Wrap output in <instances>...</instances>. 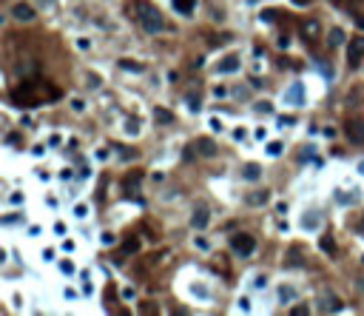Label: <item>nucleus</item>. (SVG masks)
Masks as SVG:
<instances>
[{
	"label": "nucleus",
	"mask_w": 364,
	"mask_h": 316,
	"mask_svg": "<svg viewBox=\"0 0 364 316\" xmlns=\"http://www.w3.org/2000/svg\"><path fill=\"white\" fill-rule=\"evenodd\" d=\"M134 9H131V14H134V20L139 23V29L148 34H159L162 29H165V20H162V14H159L157 6H151L148 0H136V3H131Z\"/></svg>",
	"instance_id": "nucleus-1"
},
{
	"label": "nucleus",
	"mask_w": 364,
	"mask_h": 316,
	"mask_svg": "<svg viewBox=\"0 0 364 316\" xmlns=\"http://www.w3.org/2000/svg\"><path fill=\"white\" fill-rule=\"evenodd\" d=\"M230 248H233L236 257H250L256 251V239L250 237V234H233L230 237Z\"/></svg>",
	"instance_id": "nucleus-2"
},
{
	"label": "nucleus",
	"mask_w": 364,
	"mask_h": 316,
	"mask_svg": "<svg viewBox=\"0 0 364 316\" xmlns=\"http://www.w3.org/2000/svg\"><path fill=\"white\" fill-rule=\"evenodd\" d=\"M11 103H14V105H37V103H43V97H37V91L26 83L23 89L11 91Z\"/></svg>",
	"instance_id": "nucleus-3"
},
{
	"label": "nucleus",
	"mask_w": 364,
	"mask_h": 316,
	"mask_svg": "<svg viewBox=\"0 0 364 316\" xmlns=\"http://www.w3.org/2000/svg\"><path fill=\"white\" fill-rule=\"evenodd\" d=\"M344 131L350 137V143L364 146V117H350V120L344 123Z\"/></svg>",
	"instance_id": "nucleus-4"
},
{
	"label": "nucleus",
	"mask_w": 364,
	"mask_h": 316,
	"mask_svg": "<svg viewBox=\"0 0 364 316\" xmlns=\"http://www.w3.org/2000/svg\"><path fill=\"white\" fill-rule=\"evenodd\" d=\"M364 60V34H359V37H353L350 40V49H347V63H350V68H359Z\"/></svg>",
	"instance_id": "nucleus-5"
},
{
	"label": "nucleus",
	"mask_w": 364,
	"mask_h": 316,
	"mask_svg": "<svg viewBox=\"0 0 364 316\" xmlns=\"http://www.w3.org/2000/svg\"><path fill=\"white\" fill-rule=\"evenodd\" d=\"M341 299L336 294H330V291H324V294H318V311H324V314H336V311H341Z\"/></svg>",
	"instance_id": "nucleus-6"
},
{
	"label": "nucleus",
	"mask_w": 364,
	"mask_h": 316,
	"mask_svg": "<svg viewBox=\"0 0 364 316\" xmlns=\"http://www.w3.org/2000/svg\"><path fill=\"white\" fill-rule=\"evenodd\" d=\"M11 17L20 23H32L34 20V9L29 6V3H14L11 6Z\"/></svg>",
	"instance_id": "nucleus-7"
},
{
	"label": "nucleus",
	"mask_w": 364,
	"mask_h": 316,
	"mask_svg": "<svg viewBox=\"0 0 364 316\" xmlns=\"http://www.w3.org/2000/svg\"><path fill=\"white\" fill-rule=\"evenodd\" d=\"M211 222V211H208V205H199V208H193V216H191V225L196 231H202L205 225Z\"/></svg>",
	"instance_id": "nucleus-8"
},
{
	"label": "nucleus",
	"mask_w": 364,
	"mask_h": 316,
	"mask_svg": "<svg viewBox=\"0 0 364 316\" xmlns=\"http://www.w3.org/2000/svg\"><path fill=\"white\" fill-rule=\"evenodd\" d=\"M284 100L290 103V105H305V86L302 83H293L290 89H287V97Z\"/></svg>",
	"instance_id": "nucleus-9"
},
{
	"label": "nucleus",
	"mask_w": 364,
	"mask_h": 316,
	"mask_svg": "<svg viewBox=\"0 0 364 316\" xmlns=\"http://www.w3.org/2000/svg\"><path fill=\"white\" fill-rule=\"evenodd\" d=\"M216 68H219V74H233V71L239 68V57H236V54H228V57H222Z\"/></svg>",
	"instance_id": "nucleus-10"
},
{
	"label": "nucleus",
	"mask_w": 364,
	"mask_h": 316,
	"mask_svg": "<svg viewBox=\"0 0 364 316\" xmlns=\"http://www.w3.org/2000/svg\"><path fill=\"white\" fill-rule=\"evenodd\" d=\"M318 29H321L318 20H305V23H302V37H305L307 43H313V40L318 37Z\"/></svg>",
	"instance_id": "nucleus-11"
},
{
	"label": "nucleus",
	"mask_w": 364,
	"mask_h": 316,
	"mask_svg": "<svg viewBox=\"0 0 364 316\" xmlns=\"http://www.w3.org/2000/svg\"><path fill=\"white\" fill-rule=\"evenodd\" d=\"M344 105H347V108H356V105H364V86H356V89L350 91V97L344 100Z\"/></svg>",
	"instance_id": "nucleus-12"
},
{
	"label": "nucleus",
	"mask_w": 364,
	"mask_h": 316,
	"mask_svg": "<svg viewBox=\"0 0 364 316\" xmlns=\"http://www.w3.org/2000/svg\"><path fill=\"white\" fill-rule=\"evenodd\" d=\"M196 151H199L202 157H214V154H216V146H214V140H208V137H202V140H196Z\"/></svg>",
	"instance_id": "nucleus-13"
},
{
	"label": "nucleus",
	"mask_w": 364,
	"mask_h": 316,
	"mask_svg": "<svg viewBox=\"0 0 364 316\" xmlns=\"http://www.w3.org/2000/svg\"><path fill=\"white\" fill-rule=\"evenodd\" d=\"M302 225L310 228V231H313V228H318V225H321V214H318V211H307V214L302 216Z\"/></svg>",
	"instance_id": "nucleus-14"
},
{
	"label": "nucleus",
	"mask_w": 364,
	"mask_h": 316,
	"mask_svg": "<svg viewBox=\"0 0 364 316\" xmlns=\"http://www.w3.org/2000/svg\"><path fill=\"white\" fill-rule=\"evenodd\" d=\"M193 6H196V0H174V9L185 14V17H191L193 14Z\"/></svg>",
	"instance_id": "nucleus-15"
},
{
	"label": "nucleus",
	"mask_w": 364,
	"mask_h": 316,
	"mask_svg": "<svg viewBox=\"0 0 364 316\" xmlns=\"http://www.w3.org/2000/svg\"><path fill=\"white\" fill-rule=\"evenodd\" d=\"M242 174H245V180H259V177H262V168L256 165V162H248Z\"/></svg>",
	"instance_id": "nucleus-16"
},
{
	"label": "nucleus",
	"mask_w": 364,
	"mask_h": 316,
	"mask_svg": "<svg viewBox=\"0 0 364 316\" xmlns=\"http://www.w3.org/2000/svg\"><path fill=\"white\" fill-rule=\"evenodd\" d=\"M318 245H321V251H324L327 257H336V242H333V237H321Z\"/></svg>",
	"instance_id": "nucleus-17"
},
{
	"label": "nucleus",
	"mask_w": 364,
	"mask_h": 316,
	"mask_svg": "<svg viewBox=\"0 0 364 316\" xmlns=\"http://www.w3.org/2000/svg\"><path fill=\"white\" fill-rule=\"evenodd\" d=\"M154 117H157V123H162V125L174 123V114H171L168 108H157V111H154Z\"/></svg>",
	"instance_id": "nucleus-18"
},
{
	"label": "nucleus",
	"mask_w": 364,
	"mask_h": 316,
	"mask_svg": "<svg viewBox=\"0 0 364 316\" xmlns=\"http://www.w3.org/2000/svg\"><path fill=\"white\" fill-rule=\"evenodd\" d=\"M123 251H125V254H134V251H139V239H136V234H131V237L123 242Z\"/></svg>",
	"instance_id": "nucleus-19"
},
{
	"label": "nucleus",
	"mask_w": 364,
	"mask_h": 316,
	"mask_svg": "<svg viewBox=\"0 0 364 316\" xmlns=\"http://www.w3.org/2000/svg\"><path fill=\"white\" fill-rule=\"evenodd\" d=\"M330 46H333V49H336V46H341L344 43V32H341V29H330Z\"/></svg>",
	"instance_id": "nucleus-20"
},
{
	"label": "nucleus",
	"mask_w": 364,
	"mask_h": 316,
	"mask_svg": "<svg viewBox=\"0 0 364 316\" xmlns=\"http://www.w3.org/2000/svg\"><path fill=\"white\" fill-rule=\"evenodd\" d=\"M268 200V191H253V194H248V205H262Z\"/></svg>",
	"instance_id": "nucleus-21"
},
{
	"label": "nucleus",
	"mask_w": 364,
	"mask_h": 316,
	"mask_svg": "<svg viewBox=\"0 0 364 316\" xmlns=\"http://www.w3.org/2000/svg\"><path fill=\"white\" fill-rule=\"evenodd\" d=\"M287 257H290V260H287V265H290V268H293V265H305V260H302V251L290 248V251H287Z\"/></svg>",
	"instance_id": "nucleus-22"
},
{
	"label": "nucleus",
	"mask_w": 364,
	"mask_h": 316,
	"mask_svg": "<svg viewBox=\"0 0 364 316\" xmlns=\"http://www.w3.org/2000/svg\"><path fill=\"white\" fill-rule=\"evenodd\" d=\"M279 299H282V302H290V299H296V291L290 285H282V288H279Z\"/></svg>",
	"instance_id": "nucleus-23"
},
{
	"label": "nucleus",
	"mask_w": 364,
	"mask_h": 316,
	"mask_svg": "<svg viewBox=\"0 0 364 316\" xmlns=\"http://www.w3.org/2000/svg\"><path fill=\"white\" fill-rule=\"evenodd\" d=\"M268 154H271V157H279V154H282V143H268Z\"/></svg>",
	"instance_id": "nucleus-24"
},
{
	"label": "nucleus",
	"mask_w": 364,
	"mask_h": 316,
	"mask_svg": "<svg viewBox=\"0 0 364 316\" xmlns=\"http://www.w3.org/2000/svg\"><path fill=\"white\" fill-rule=\"evenodd\" d=\"M120 66L128 68V71H142V66H139V63H131V60H120Z\"/></svg>",
	"instance_id": "nucleus-25"
},
{
	"label": "nucleus",
	"mask_w": 364,
	"mask_h": 316,
	"mask_svg": "<svg viewBox=\"0 0 364 316\" xmlns=\"http://www.w3.org/2000/svg\"><path fill=\"white\" fill-rule=\"evenodd\" d=\"M125 131H128V134H139V120H128V123H125Z\"/></svg>",
	"instance_id": "nucleus-26"
},
{
	"label": "nucleus",
	"mask_w": 364,
	"mask_h": 316,
	"mask_svg": "<svg viewBox=\"0 0 364 316\" xmlns=\"http://www.w3.org/2000/svg\"><path fill=\"white\" fill-rule=\"evenodd\" d=\"M336 200H339V203H353V200H356V194H341V191H336Z\"/></svg>",
	"instance_id": "nucleus-27"
},
{
	"label": "nucleus",
	"mask_w": 364,
	"mask_h": 316,
	"mask_svg": "<svg viewBox=\"0 0 364 316\" xmlns=\"http://www.w3.org/2000/svg\"><path fill=\"white\" fill-rule=\"evenodd\" d=\"M60 271H63V273H68V276H71V273H74V271H77V268H74V265H71V262H60Z\"/></svg>",
	"instance_id": "nucleus-28"
},
{
	"label": "nucleus",
	"mask_w": 364,
	"mask_h": 316,
	"mask_svg": "<svg viewBox=\"0 0 364 316\" xmlns=\"http://www.w3.org/2000/svg\"><path fill=\"white\" fill-rule=\"evenodd\" d=\"M290 314H293V316H305V314H310V308H307V305H296Z\"/></svg>",
	"instance_id": "nucleus-29"
},
{
	"label": "nucleus",
	"mask_w": 364,
	"mask_h": 316,
	"mask_svg": "<svg viewBox=\"0 0 364 316\" xmlns=\"http://www.w3.org/2000/svg\"><path fill=\"white\" fill-rule=\"evenodd\" d=\"M188 108H191V111H199V100H196V97H188Z\"/></svg>",
	"instance_id": "nucleus-30"
},
{
	"label": "nucleus",
	"mask_w": 364,
	"mask_h": 316,
	"mask_svg": "<svg viewBox=\"0 0 364 316\" xmlns=\"http://www.w3.org/2000/svg\"><path fill=\"white\" fill-rule=\"evenodd\" d=\"M6 143H9V146H20V134H9L6 137Z\"/></svg>",
	"instance_id": "nucleus-31"
},
{
	"label": "nucleus",
	"mask_w": 364,
	"mask_h": 316,
	"mask_svg": "<svg viewBox=\"0 0 364 316\" xmlns=\"http://www.w3.org/2000/svg\"><path fill=\"white\" fill-rule=\"evenodd\" d=\"M196 248L208 251V248H211V245H208V239H205V237H196Z\"/></svg>",
	"instance_id": "nucleus-32"
},
{
	"label": "nucleus",
	"mask_w": 364,
	"mask_h": 316,
	"mask_svg": "<svg viewBox=\"0 0 364 316\" xmlns=\"http://www.w3.org/2000/svg\"><path fill=\"white\" fill-rule=\"evenodd\" d=\"M193 294H196V296H205V299H208V291H205L202 285H193Z\"/></svg>",
	"instance_id": "nucleus-33"
},
{
	"label": "nucleus",
	"mask_w": 364,
	"mask_h": 316,
	"mask_svg": "<svg viewBox=\"0 0 364 316\" xmlns=\"http://www.w3.org/2000/svg\"><path fill=\"white\" fill-rule=\"evenodd\" d=\"M89 86H91V89H97V86H100V77H97V74H91V77H89Z\"/></svg>",
	"instance_id": "nucleus-34"
},
{
	"label": "nucleus",
	"mask_w": 364,
	"mask_h": 316,
	"mask_svg": "<svg viewBox=\"0 0 364 316\" xmlns=\"http://www.w3.org/2000/svg\"><path fill=\"white\" fill-rule=\"evenodd\" d=\"M74 214H77V216H86V214H89V208H86V205H77V208H74Z\"/></svg>",
	"instance_id": "nucleus-35"
},
{
	"label": "nucleus",
	"mask_w": 364,
	"mask_h": 316,
	"mask_svg": "<svg viewBox=\"0 0 364 316\" xmlns=\"http://www.w3.org/2000/svg\"><path fill=\"white\" fill-rule=\"evenodd\" d=\"M9 200H11V205H20L23 203V194H11Z\"/></svg>",
	"instance_id": "nucleus-36"
},
{
	"label": "nucleus",
	"mask_w": 364,
	"mask_h": 316,
	"mask_svg": "<svg viewBox=\"0 0 364 316\" xmlns=\"http://www.w3.org/2000/svg\"><path fill=\"white\" fill-rule=\"evenodd\" d=\"M43 260H46V262H51V260H54V251L46 248V251H43Z\"/></svg>",
	"instance_id": "nucleus-37"
},
{
	"label": "nucleus",
	"mask_w": 364,
	"mask_h": 316,
	"mask_svg": "<svg viewBox=\"0 0 364 316\" xmlns=\"http://www.w3.org/2000/svg\"><path fill=\"white\" fill-rule=\"evenodd\" d=\"M102 245H114V234H102Z\"/></svg>",
	"instance_id": "nucleus-38"
},
{
	"label": "nucleus",
	"mask_w": 364,
	"mask_h": 316,
	"mask_svg": "<svg viewBox=\"0 0 364 316\" xmlns=\"http://www.w3.org/2000/svg\"><path fill=\"white\" fill-rule=\"evenodd\" d=\"M239 308H242V311H250V299H248V296H245V299H239Z\"/></svg>",
	"instance_id": "nucleus-39"
},
{
	"label": "nucleus",
	"mask_w": 364,
	"mask_h": 316,
	"mask_svg": "<svg viewBox=\"0 0 364 316\" xmlns=\"http://www.w3.org/2000/svg\"><path fill=\"white\" fill-rule=\"evenodd\" d=\"M48 146H54V148H57V146H60V137L51 134V137H48Z\"/></svg>",
	"instance_id": "nucleus-40"
},
{
	"label": "nucleus",
	"mask_w": 364,
	"mask_h": 316,
	"mask_svg": "<svg viewBox=\"0 0 364 316\" xmlns=\"http://www.w3.org/2000/svg\"><path fill=\"white\" fill-rule=\"evenodd\" d=\"M233 140H245V128H236V131H233Z\"/></svg>",
	"instance_id": "nucleus-41"
},
{
	"label": "nucleus",
	"mask_w": 364,
	"mask_h": 316,
	"mask_svg": "<svg viewBox=\"0 0 364 316\" xmlns=\"http://www.w3.org/2000/svg\"><path fill=\"white\" fill-rule=\"evenodd\" d=\"M296 6H307V3H310V0H293Z\"/></svg>",
	"instance_id": "nucleus-42"
},
{
	"label": "nucleus",
	"mask_w": 364,
	"mask_h": 316,
	"mask_svg": "<svg viewBox=\"0 0 364 316\" xmlns=\"http://www.w3.org/2000/svg\"><path fill=\"white\" fill-rule=\"evenodd\" d=\"M359 174H362V177H364V159H362V162H359Z\"/></svg>",
	"instance_id": "nucleus-43"
}]
</instances>
